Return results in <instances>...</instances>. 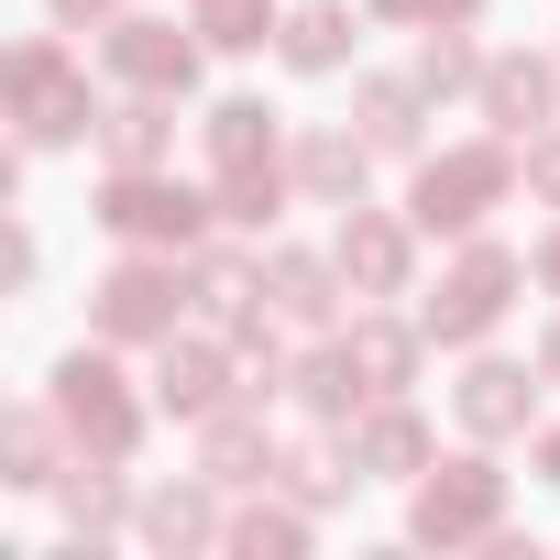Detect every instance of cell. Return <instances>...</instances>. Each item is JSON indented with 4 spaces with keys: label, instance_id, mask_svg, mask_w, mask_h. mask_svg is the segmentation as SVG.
<instances>
[{
    "label": "cell",
    "instance_id": "cell-8",
    "mask_svg": "<svg viewBox=\"0 0 560 560\" xmlns=\"http://www.w3.org/2000/svg\"><path fill=\"white\" fill-rule=\"evenodd\" d=\"M198 45H209L198 23L176 34V23L132 12V23H110V45H100V56H110V78H121V89H154V100H187V89H198Z\"/></svg>",
    "mask_w": 560,
    "mask_h": 560
},
{
    "label": "cell",
    "instance_id": "cell-27",
    "mask_svg": "<svg viewBox=\"0 0 560 560\" xmlns=\"http://www.w3.org/2000/svg\"><path fill=\"white\" fill-rule=\"evenodd\" d=\"M110 472H121V462H100V451L67 472V527H78V538H89V527H121V483H110Z\"/></svg>",
    "mask_w": 560,
    "mask_h": 560
},
{
    "label": "cell",
    "instance_id": "cell-6",
    "mask_svg": "<svg viewBox=\"0 0 560 560\" xmlns=\"http://www.w3.org/2000/svg\"><path fill=\"white\" fill-rule=\"evenodd\" d=\"M12 110H23V143L34 154H56V143H78V132H100V100H89V78L67 67V45H23L12 56Z\"/></svg>",
    "mask_w": 560,
    "mask_h": 560
},
{
    "label": "cell",
    "instance_id": "cell-28",
    "mask_svg": "<svg viewBox=\"0 0 560 560\" xmlns=\"http://www.w3.org/2000/svg\"><path fill=\"white\" fill-rule=\"evenodd\" d=\"M198 34H209L220 56H253V45L275 34V12H264V0H198Z\"/></svg>",
    "mask_w": 560,
    "mask_h": 560
},
{
    "label": "cell",
    "instance_id": "cell-23",
    "mask_svg": "<svg viewBox=\"0 0 560 560\" xmlns=\"http://www.w3.org/2000/svg\"><path fill=\"white\" fill-rule=\"evenodd\" d=\"M209 165L231 176V165H275V110L264 100H220L209 110Z\"/></svg>",
    "mask_w": 560,
    "mask_h": 560
},
{
    "label": "cell",
    "instance_id": "cell-17",
    "mask_svg": "<svg viewBox=\"0 0 560 560\" xmlns=\"http://www.w3.org/2000/svg\"><path fill=\"white\" fill-rule=\"evenodd\" d=\"M275 56H287L298 78H330L352 56V12H341V0H298V12L275 23Z\"/></svg>",
    "mask_w": 560,
    "mask_h": 560
},
{
    "label": "cell",
    "instance_id": "cell-29",
    "mask_svg": "<svg viewBox=\"0 0 560 560\" xmlns=\"http://www.w3.org/2000/svg\"><path fill=\"white\" fill-rule=\"evenodd\" d=\"M231 549H253V560L264 549H308V516H264L253 505V516H231Z\"/></svg>",
    "mask_w": 560,
    "mask_h": 560
},
{
    "label": "cell",
    "instance_id": "cell-13",
    "mask_svg": "<svg viewBox=\"0 0 560 560\" xmlns=\"http://www.w3.org/2000/svg\"><path fill=\"white\" fill-rule=\"evenodd\" d=\"M341 451H352L374 483H418V472H429V429H418V407H396V396L363 407V418L341 429Z\"/></svg>",
    "mask_w": 560,
    "mask_h": 560
},
{
    "label": "cell",
    "instance_id": "cell-33",
    "mask_svg": "<svg viewBox=\"0 0 560 560\" xmlns=\"http://www.w3.org/2000/svg\"><path fill=\"white\" fill-rule=\"evenodd\" d=\"M527 275H538V287H549V298H560V231H549V242H538V253H527Z\"/></svg>",
    "mask_w": 560,
    "mask_h": 560
},
{
    "label": "cell",
    "instance_id": "cell-11",
    "mask_svg": "<svg viewBox=\"0 0 560 560\" xmlns=\"http://www.w3.org/2000/svg\"><path fill=\"white\" fill-rule=\"evenodd\" d=\"M242 385H231V352H209V341H154V407L165 418H220Z\"/></svg>",
    "mask_w": 560,
    "mask_h": 560
},
{
    "label": "cell",
    "instance_id": "cell-1",
    "mask_svg": "<svg viewBox=\"0 0 560 560\" xmlns=\"http://www.w3.org/2000/svg\"><path fill=\"white\" fill-rule=\"evenodd\" d=\"M100 231H121V242H143V253H198V242L220 231V198H198V187H176V176H154V165H110Z\"/></svg>",
    "mask_w": 560,
    "mask_h": 560
},
{
    "label": "cell",
    "instance_id": "cell-22",
    "mask_svg": "<svg viewBox=\"0 0 560 560\" xmlns=\"http://www.w3.org/2000/svg\"><path fill=\"white\" fill-rule=\"evenodd\" d=\"M143 538H154V549H198V538H231V516L209 505V483H165V494L143 505Z\"/></svg>",
    "mask_w": 560,
    "mask_h": 560
},
{
    "label": "cell",
    "instance_id": "cell-26",
    "mask_svg": "<svg viewBox=\"0 0 560 560\" xmlns=\"http://www.w3.org/2000/svg\"><path fill=\"white\" fill-rule=\"evenodd\" d=\"M56 429H67L56 407H23V418H12V472H0V483H23V494L56 483Z\"/></svg>",
    "mask_w": 560,
    "mask_h": 560
},
{
    "label": "cell",
    "instance_id": "cell-14",
    "mask_svg": "<svg viewBox=\"0 0 560 560\" xmlns=\"http://www.w3.org/2000/svg\"><path fill=\"white\" fill-rule=\"evenodd\" d=\"M287 165H298V187H308L319 209H352V198H363L374 143H363V132H298V154H287Z\"/></svg>",
    "mask_w": 560,
    "mask_h": 560
},
{
    "label": "cell",
    "instance_id": "cell-21",
    "mask_svg": "<svg viewBox=\"0 0 560 560\" xmlns=\"http://www.w3.org/2000/svg\"><path fill=\"white\" fill-rule=\"evenodd\" d=\"M418 341H429V330H407V319H352V363H363V385H374V396H407Z\"/></svg>",
    "mask_w": 560,
    "mask_h": 560
},
{
    "label": "cell",
    "instance_id": "cell-32",
    "mask_svg": "<svg viewBox=\"0 0 560 560\" xmlns=\"http://www.w3.org/2000/svg\"><path fill=\"white\" fill-rule=\"evenodd\" d=\"M45 12H56V23H110L121 0H45Z\"/></svg>",
    "mask_w": 560,
    "mask_h": 560
},
{
    "label": "cell",
    "instance_id": "cell-3",
    "mask_svg": "<svg viewBox=\"0 0 560 560\" xmlns=\"http://www.w3.org/2000/svg\"><path fill=\"white\" fill-rule=\"evenodd\" d=\"M516 187V154H505V132L494 143H451V154H429L418 165V187H407V220L418 231H451V242H472L483 231V209Z\"/></svg>",
    "mask_w": 560,
    "mask_h": 560
},
{
    "label": "cell",
    "instance_id": "cell-2",
    "mask_svg": "<svg viewBox=\"0 0 560 560\" xmlns=\"http://www.w3.org/2000/svg\"><path fill=\"white\" fill-rule=\"evenodd\" d=\"M187 298H198V275H187L176 253H143V242H132V264H110L100 287H89V330H100V341H176Z\"/></svg>",
    "mask_w": 560,
    "mask_h": 560
},
{
    "label": "cell",
    "instance_id": "cell-20",
    "mask_svg": "<svg viewBox=\"0 0 560 560\" xmlns=\"http://www.w3.org/2000/svg\"><path fill=\"white\" fill-rule=\"evenodd\" d=\"M287 187H298V165H231L220 176V231H275L287 220Z\"/></svg>",
    "mask_w": 560,
    "mask_h": 560
},
{
    "label": "cell",
    "instance_id": "cell-10",
    "mask_svg": "<svg viewBox=\"0 0 560 560\" xmlns=\"http://www.w3.org/2000/svg\"><path fill=\"white\" fill-rule=\"evenodd\" d=\"M472 100H483V121H494L505 143H538V132H549V100H560V67H549V56H494Z\"/></svg>",
    "mask_w": 560,
    "mask_h": 560
},
{
    "label": "cell",
    "instance_id": "cell-34",
    "mask_svg": "<svg viewBox=\"0 0 560 560\" xmlns=\"http://www.w3.org/2000/svg\"><path fill=\"white\" fill-rule=\"evenodd\" d=\"M527 363H538V374H549V385H560V319H549V330H538V352H527Z\"/></svg>",
    "mask_w": 560,
    "mask_h": 560
},
{
    "label": "cell",
    "instance_id": "cell-35",
    "mask_svg": "<svg viewBox=\"0 0 560 560\" xmlns=\"http://www.w3.org/2000/svg\"><path fill=\"white\" fill-rule=\"evenodd\" d=\"M538 472H549V483H560V429H549V440H538Z\"/></svg>",
    "mask_w": 560,
    "mask_h": 560
},
{
    "label": "cell",
    "instance_id": "cell-9",
    "mask_svg": "<svg viewBox=\"0 0 560 560\" xmlns=\"http://www.w3.org/2000/svg\"><path fill=\"white\" fill-rule=\"evenodd\" d=\"M538 363H472L462 385H451V407H462V429L472 440H527V418H538Z\"/></svg>",
    "mask_w": 560,
    "mask_h": 560
},
{
    "label": "cell",
    "instance_id": "cell-12",
    "mask_svg": "<svg viewBox=\"0 0 560 560\" xmlns=\"http://www.w3.org/2000/svg\"><path fill=\"white\" fill-rule=\"evenodd\" d=\"M330 264H341V287H363V298H407V231L385 220V209H341V242H330Z\"/></svg>",
    "mask_w": 560,
    "mask_h": 560
},
{
    "label": "cell",
    "instance_id": "cell-15",
    "mask_svg": "<svg viewBox=\"0 0 560 560\" xmlns=\"http://www.w3.org/2000/svg\"><path fill=\"white\" fill-rule=\"evenodd\" d=\"M264 298H275V319L319 330V319L341 308V264H319V253H264Z\"/></svg>",
    "mask_w": 560,
    "mask_h": 560
},
{
    "label": "cell",
    "instance_id": "cell-25",
    "mask_svg": "<svg viewBox=\"0 0 560 560\" xmlns=\"http://www.w3.org/2000/svg\"><path fill=\"white\" fill-rule=\"evenodd\" d=\"M418 89H429V100H451V89H483V56L462 45V23H429V45H418Z\"/></svg>",
    "mask_w": 560,
    "mask_h": 560
},
{
    "label": "cell",
    "instance_id": "cell-31",
    "mask_svg": "<svg viewBox=\"0 0 560 560\" xmlns=\"http://www.w3.org/2000/svg\"><path fill=\"white\" fill-rule=\"evenodd\" d=\"M363 12H385V23H440V0H363Z\"/></svg>",
    "mask_w": 560,
    "mask_h": 560
},
{
    "label": "cell",
    "instance_id": "cell-18",
    "mask_svg": "<svg viewBox=\"0 0 560 560\" xmlns=\"http://www.w3.org/2000/svg\"><path fill=\"white\" fill-rule=\"evenodd\" d=\"M418 110H429L418 78H363V89H352V121H363L374 154H418Z\"/></svg>",
    "mask_w": 560,
    "mask_h": 560
},
{
    "label": "cell",
    "instance_id": "cell-5",
    "mask_svg": "<svg viewBox=\"0 0 560 560\" xmlns=\"http://www.w3.org/2000/svg\"><path fill=\"white\" fill-rule=\"evenodd\" d=\"M494 516H505V472H494L483 451H462V462H429V472H418L407 538H429V549H462V538H494Z\"/></svg>",
    "mask_w": 560,
    "mask_h": 560
},
{
    "label": "cell",
    "instance_id": "cell-16",
    "mask_svg": "<svg viewBox=\"0 0 560 560\" xmlns=\"http://www.w3.org/2000/svg\"><path fill=\"white\" fill-rule=\"evenodd\" d=\"M287 385H298V407H308L319 429H352V418L374 407V385H363V363H352V341H341V352H308V363H298Z\"/></svg>",
    "mask_w": 560,
    "mask_h": 560
},
{
    "label": "cell",
    "instance_id": "cell-30",
    "mask_svg": "<svg viewBox=\"0 0 560 560\" xmlns=\"http://www.w3.org/2000/svg\"><path fill=\"white\" fill-rule=\"evenodd\" d=\"M527 187H538V198H560V132H538V143H527Z\"/></svg>",
    "mask_w": 560,
    "mask_h": 560
},
{
    "label": "cell",
    "instance_id": "cell-7",
    "mask_svg": "<svg viewBox=\"0 0 560 560\" xmlns=\"http://www.w3.org/2000/svg\"><path fill=\"white\" fill-rule=\"evenodd\" d=\"M45 407H56V418H67V440H78V451H100V462H132V440H143V407L121 396V374H110L100 352H67Z\"/></svg>",
    "mask_w": 560,
    "mask_h": 560
},
{
    "label": "cell",
    "instance_id": "cell-4",
    "mask_svg": "<svg viewBox=\"0 0 560 560\" xmlns=\"http://www.w3.org/2000/svg\"><path fill=\"white\" fill-rule=\"evenodd\" d=\"M516 287H527V264H516L505 242H462V264L440 275V298L418 308V330L462 352V341H483V330H494V319L516 308Z\"/></svg>",
    "mask_w": 560,
    "mask_h": 560
},
{
    "label": "cell",
    "instance_id": "cell-24",
    "mask_svg": "<svg viewBox=\"0 0 560 560\" xmlns=\"http://www.w3.org/2000/svg\"><path fill=\"white\" fill-rule=\"evenodd\" d=\"M264 483H287V494L319 516V505H341V494L363 483V462H352V451H341V462H330V451H275V472H264Z\"/></svg>",
    "mask_w": 560,
    "mask_h": 560
},
{
    "label": "cell",
    "instance_id": "cell-19",
    "mask_svg": "<svg viewBox=\"0 0 560 560\" xmlns=\"http://www.w3.org/2000/svg\"><path fill=\"white\" fill-rule=\"evenodd\" d=\"M100 143H110V165H165V154H176V100L132 89V100L100 121Z\"/></svg>",
    "mask_w": 560,
    "mask_h": 560
}]
</instances>
